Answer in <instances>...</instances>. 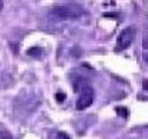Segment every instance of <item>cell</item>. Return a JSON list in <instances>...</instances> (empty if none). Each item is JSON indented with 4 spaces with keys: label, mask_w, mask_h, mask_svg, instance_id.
<instances>
[{
    "label": "cell",
    "mask_w": 148,
    "mask_h": 139,
    "mask_svg": "<svg viewBox=\"0 0 148 139\" xmlns=\"http://www.w3.org/2000/svg\"><path fill=\"white\" fill-rule=\"evenodd\" d=\"M94 100H95L94 89L92 88H84L81 92V94H80V96L76 101L75 107H76L77 110H84V109H87L88 107H90L92 104Z\"/></svg>",
    "instance_id": "3"
},
{
    "label": "cell",
    "mask_w": 148,
    "mask_h": 139,
    "mask_svg": "<svg viewBox=\"0 0 148 139\" xmlns=\"http://www.w3.org/2000/svg\"><path fill=\"white\" fill-rule=\"evenodd\" d=\"M56 139H69V137H68V134L65 133V132H59Z\"/></svg>",
    "instance_id": "7"
},
{
    "label": "cell",
    "mask_w": 148,
    "mask_h": 139,
    "mask_svg": "<svg viewBox=\"0 0 148 139\" xmlns=\"http://www.w3.org/2000/svg\"><path fill=\"white\" fill-rule=\"evenodd\" d=\"M42 52H43L42 49H39V47H32V49H30L28 51V54H30L31 57H37V56H40Z\"/></svg>",
    "instance_id": "4"
},
{
    "label": "cell",
    "mask_w": 148,
    "mask_h": 139,
    "mask_svg": "<svg viewBox=\"0 0 148 139\" xmlns=\"http://www.w3.org/2000/svg\"><path fill=\"white\" fill-rule=\"evenodd\" d=\"M56 97L58 98V101H59V102H61V101H62V100H64V98H65L66 96H65L64 94H60V93H58V94L56 95Z\"/></svg>",
    "instance_id": "8"
},
{
    "label": "cell",
    "mask_w": 148,
    "mask_h": 139,
    "mask_svg": "<svg viewBox=\"0 0 148 139\" xmlns=\"http://www.w3.org/2000/svg\"><path fill=\"white\" fill-rule=\"evenodd\" d=\"M133 36H134V30L132 28H130V27L124 28L117 38L116 51H123V50L127 49L133 41Z\"/></svg>",
    "instance_id": "2"
},
{
    "label": "cell",
    "mask_w": 148,
    "mask_h": 139,
    "mask_svg": "<svg viewBox=\"0 0 148 139\" xmlns=\"http://www.w3.org/2000/svg\"><path fill=\"white\" fill-rule=\"evenodd\" d=\"M116 111H117V115H119V116H121V117H127V115H128V111H127V109L126 108H124V107H117L116 108Z\"/></svg>",
    "instance_id": "5"
},
{
    "label": "cell",
    "mask_w": 148,
    "mask_h": 139,
    "mask_svg": "<svg viewBox=\"0 0 148 139\" xmlns=\"http://www.w3.org/2000/svg\"><path fill=\"white\" fill-rule=\"evenodd\" d=\"M0 139H14V138L8 131H1L0 130Z\"/></svg>",
    "instance_id": "6"
},
{
    "label": "cell",
    "mask_w": 148,
    "mask_h": 139,
    "mask_svg": "<svg viewBox=\"0 0 148 139\" xmlns=\"http://www.w3.org/2000/svg\"><path fill=\"white\" fill-rule=\"evenodd\" d=\"M2 7H3V0H0V10L2 9Z\"/></svg>",
    "instance_id": "9"
},
{
    "label": "cell",
    "mask_w": 148,
    "mask_h": 139,
    "mask_svg": "<svg viewBox=\"0 0 148 139\" xmlns=\"http://www.w3.org/2000/svg\"><path fill=\"white\" fill-rule=\"evenodd\" d=\"M53 14H56L60 19H75L82 14V9L76 6H57L53 8Z\"/></svg>",
    "instance_id": "1"
}]
</instances>
